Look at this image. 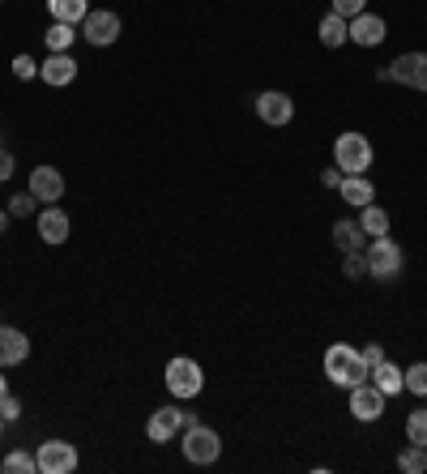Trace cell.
<instances>
[{"label": "cell", "mask_w": 427, "mask_h": 474, "mask_svg": "<svg viewBox=\"0 0 427 474\" xmlns=\"http://www.w3.org/2000/svg\"><path fill=\"white\" fill-rule=\"evenodd\" d=\"M325 376L334 381L338 389H350L367 381V364H363V350L350 342H334L325 350Z\"/></svg>", "instance_id": "1"}, {"label": "cell", "mask_w": 427, "mask_h": 474, "mask_svg": "<svg viewBox=\"0 0 427 474\" xmlns=\"http://www.w3.org/2000/svg\"><path fill=\"white\" fill-rule=\"evenodd\" d=\"M363 257H367V278H376V282H393V278H402L406 253H402V244H398V239H389V236L367 239Z\"/></svg>", "instance_id": "2"}, {"label": "cell", "mask_w": 427, "mask_h": 474, "mask_svg": "<svg viewBox=\"0 0 427 474\" xmlns=\"http://www.w3.org/2000/svg\"><path fill=\"white\" fill-rule=\"evenodd\" d=\"M334 167L342 175H363L372 167V141L363 137V133H342L338 141H334Z\"/></svg>", "instance_id": "3"}, {"label": "cell", "mask_w": 427, "mask_h": 474, "mask_svg": "<svg viewBox=\"0 0 427 474\" xmlns=\"http://www.w3.org/2000/svg\"><path fill=\"white\" fill-rule=\"evenodd\" d=\"M163 381H167L171 398L189 402V398H197V393L205 389V372H201V364H197V359H189V355H175V359L167 364V372H163Z\"/></svg>", "instance_id": "4"}, {"label": "cell", "mask_w": 427, "mask_h": 474, "mask_svg": "<svg viewBox=\"0 0 427 474\" xmlns=\"http://www.w3.org/2000/svg\"><path fill=\"white\" fill-rule=\"evenodd\" d=\"M376 82H398V86L423 90L427 94V52H406L389 68H376Z\"/></svg>", "instance_id": "5"}, {"label": "cell", "mask_w": 427, "mask_h": 474, "mask_svg": "<svg viewBox=\"0 0 427 474\" xmlns=\"http://www.w3.org/2000/svg\"><path fill=\"white\" fill-rule=\"evenodd\" d=\"M180 449H184V457H189L192 466H214L218 453H222V436L214 428H205V423H192V428H184Z\"/></svg>", "instance_id": "6"}, {"label": "cell", "mask_w": 427, "mask_h": 474, "mask_svg": "<svg viewBox=\"0 0 427 474\" xmlns=\"http://www.w3.org/2000/svg\"><path fill=\"white\" fill-rule=\"evenodd\" d=\"M253 108H256V116H261V125H270V129H282V125L295 120V103H291V94H282V90H261Z\"/></svg>", "instance_id": "7"}, {"label": "cell", "mask_w": 427, "mask_h": 474, "mask_svg": "<svg viewBox=\"0 0 427 474\" xmlns=\"http://www.w3.org/2000/svg\"><path fill=\"white\" fill-rule=\"evenodd\" d=\"M35 462H39L43 474H73L77 470V445H68V440H43Z\"/></svg>", "instance_id": "8"}, {"label": "cell", "mask_w": 427, "mask_h": 474, "mask_svg": "<svg viewBox=\"0 0 427 474\" xmlns=\"http://www.w3.org/2000/svg\"><path fill=\"white\" fill-rule=\"evenodd\" d=\"M82 35L90 47H111L120 39V18H116L111 9H90L82 22Z\"/></svg>", "instance_id": "9"}, {"label": "cell", "mask_w": 427, "mask_h": 474, "mask_svg": "<svg viewBox=\"0 0 427 474\" xmlns=\"http://www.w3.org/2000/svg\"><path fill=\"white\" fill-rule=\"evenodd\" d=\"M350 414H355L359 423H372V419H381V414H384V393H381L376 385H367V381L350 385Z\"/></svg>", "instance_id": "10"}, {"label": "cell", "mask_w": 427, "mask_h": 474, "mask_svg": "<svg viewBox=\"0 0 427 474\" xmlns=\"http://www.w3.org/2000/svg\"><path fill=\"white\" fill-rule=\"evenodd\" d=\"M39 77L47 82V86H56V90L73 86V82H77V60H73L68 52H52V56L39 65Z\"/></svg>", "instance_id": "11"}, {"label": "cell", "mask_w": 427, "mask_h": 474, "mask_svg": "<svg viewBox=\"0 0 427 474\" xmlns=\"http://www.w3.org/2000/svg\"><path fill=\"white\" fill-rule=\"evenodd\" d=\"M35 227H39V239H43V244H52V248H60L64 239H68V231H73V222H68V214H64L60 205H47V210H39Z\"/></svg>", "instance_id": "12"}, {"label": "cell", "mask_w": 427, "mask_h": 474, "mask_svg": "<svg viewBox=\"0 0 427 474\" xmlns=\"http://www.w3.org/2000/svg\"><path fill=\"white\" fill-rule=\"evenodd\" d=\"M30 193L39 197V205H56V201L64 197V175L56 172V167L39 163V167L30 172Z\"/></svg>", "instance_id": "13"}, {"label": "cell", "mask_w": 427, "mask_h": 474, "mask_svg": "<svg viewBox=\"0 0 427 474\" xmlns=\"http://www.w3.org/2000/svg\"><path fill=\"white\" fill-rule=\"evenodd\" d=\"M389 39V26H384L381 13H367L363 9L359 18H350V44H359V47H376Z\"/></svg>", "instance_id": "14"}, {"label": "cell", "mask_w": 427, "mask_h": 474, "mask_svg": "<svg viewBox=\"0 0 427 474\" xmlns=\"http://www.w3.org/2000/svg\"><path fill=\"white\" fill-rule=\"evenodd\" d=\"M26 359H30V338L13 325H0V367H18Z\"/></svg>", "instance_id": "15"}, {"label": "cell", "mask_w": 427, "mask_h": 474, "mask_svg": "<svg viewBox=\"0 0 427 474\" xmlns=\"http://www.w3.org/2000/svg\"><path fill=\"white\" fill-rule=\"evenodd\" d=\"M146 436L149 445H171L175 436H180V406H158L149 414L146 423Z\"/></svg>", "instance_id": "16"}, {"label": "cell", "mask_w": 427, "mask_h": 474, "mask_svg": "<svg viewBox=\"0 0 427 474\" xmlns=\"http://www.w3.org/2000/svg\"><path fill=\"white\" fill-rule=\"evenodd\" d=\"M338 193L346 205H355V210H363V205H372L376 201V189H372V180L367 175H342Z\"/></svg>", "instance_id": "17"}, {"label": "cell", "mask_w": 427, "mask_h": 474, "mask_svg": "<svg viewBox=\"0 0 427 474\" xmlns=\"http://www.w3.org/2000/svg\"><path fill=\"white\" fill-rule=\"evenodd\" d=\"M334 244L342 253H363L367 248V231L359 227V218H338L334 222Z\"/></svg>", "instance_id": "18"}, {"label": "cell", "mask_w": 427, "mask_h": 474, "mask_svg": "<svg viewBox=\"0 0 427 474\" xmlns=\"http://www.w3.org/2000/svg\"><path fill=\"white\" fill-rule=\"evenodd\" d=\"M367 376H372V385L381 389L384 398H393V393H402V389H406V372L398 364H389V359H381V364L372 367Z\"/></svg>", "instance_id": "19"}, {"label": "cell", "mask_w": 427, "mask_h": 474, "mask_svg": "<svg viewBox=\"0 0 427 474\" xmlns=\"http://www.w3.org/2000/svg\"><path fill=\"white\" fill-rule=\"evenodd\" d=\"M47 13H52V22L82 26L90 13V0H47Z\"/></svg>", "instance_id": "20"}, {"label": "cell", "mask_w": 427, "mask_h": 474, "mask_svg": "<svg viewBox=\"0 0 427 474\" xmlns=\"http://www.w3.org/2000/svg\"><path fill=\"white\" fill-rule=\"evenodd\" d=\"M320 44H325V47L350 44V22L338 18V13H325V18H320Z\"/></svg>", "instance_id": "21"}, {"label": "cell", "mask_w": 427, "mask_h": 474, "mask_svg": "<svg viewBox=\"0 0 427 474\" xmlns=\"http://www.w3.org/2000/svg\"><path fill=\"white\" fill-rule=\"evenodd\" d=\"M359 227L367 231V239H376V236H389V214H384V205H363L359 210Z\"/></svg>", "instance_id": "22"}, {"label": "cell", "mask_w": 427, "mask_h": 474, "mask_svg": "<svg viewBox=\"0 0 427 474\" xmlns=\"http://www.w3.org/2000/svg\"><path fill=\"white\" fill-rule=\"evenodd\" d=\"M398 470L402 474H423L427 470V449L423 445H406V449L398 453Z\"/></svg>", "instance_id": "23"}, {"label": "cell", "mask_w": 427, "mask_h": 474, "mask_svg": "<svg viewBox=\"0 0 427 474\" xmlns=\"http://www.w3.org/2000/svg\"><path fill=\"white\" fill-rule=\"evenodd\" d=\"M43 39H47V47H52V52H68V47H73V39H77V26L52 22V26H47V35H43Z\"/></svg>", "instance_id": "24"}, {"label": "cell", "mask_w": 427, "mask_h": 474, "mask_svg": "<svg viewBox=\"0 0 427 474\" xmlns=\"http://www.w3.org/2000/svg\"><path fill=\"white\" fill-rule=\"evenodd\" d=\"M0 470H4V474H35V470H39V462H35V453L13 449L4 462H0Z\"/></svg>", "instance_id": "25"}, {"label": "cell", "mask_w": 427, "mask_h": 474, "mask_svg": "<svg viewBox=\"0 0 427 474\" xmlns=\"http://www.w3.org/2000/svg\"><path fill=\"white\" fill-rule=\"evenodd\" d=\"M406 440H410V445H423V449H427V410L423 406L406 414Z\"/></svg>", "instance_id": "26"}, {"label": "cell", "mask_w": 427, "mask_h": 474, "mask_svg": "<svg viewBox=\"0 0 427 474\" xmlns=\"http://www.w3.org/2000/svg\"><path fill=\"white\" fill-rule=\"evenodd\" d=\"M9 214H13V218H30V214H39V197H35V193H18V197H9Z\"/></svg>", "instance_id": "27"}, {"label": "cell", "mask_w": 427, "mask_h": 474, "mask_svg": "<svg viewBox=\"0 0 427 474\" xmlns=\"http://www.w3.org/2000/svg\"><path fill=\"white\" fill-rule=\"evenodd\" d=\"M342 274L350 282L367 278V257H363V253H342Z\"/></svg>", "instance_id": "28"}, {"label": "cell", "mask_w": 427, "mask_h": 474, "mask_svg": "<svg viewBox=\"0 0 427 474\" xmlns=\"http://www.w3.org/2000/svg\"><path fill=\"white\" fill-rule=\"evenodd\" d=\"M406 372V389L415 398H427V364H415V367H402Z\"/></svg>", "instance_id": "29"}, {"label": "cell", "mask_w": 427, "mask_h": 474, "mask_svg": "<svg viewBox=\"0 0 427 474\" xmlns=\"http://www.w3.org/2000/svg\"><path fill=\"white\" fill-rule=\"evenodd\" d=\"M13 77H18V82H35V77H39V60H35V56H26V52L13 56Z\"/></svg>", "instance_id": "30"}, {"label": "cell", "mask_w": 427, "mask_h": 474, "mask_svg": "<svg viewBox=\"0 0 427 474\" xmlns=\"http://www.w3.org/2000/svg\"><path fill=\"white\" fill-rule=\"evenodd\" d=\"M329 4H334L329 13H338V18H346V22H350V18H359L363 9H367V0H329Z\"/></svg>", "instance_id": "31"}, {"label": "cell", "mask_w": 427, "mask_h": 474, "mask_svg": "<svg viewBox=\"0 0 427 474\" xmlns=\"http://www.w3.org/2000/svg\"><path fill=\"white\" fill-rule=\"evenodd\" d=\"M0 414H4V423H13V419L21 414V402L13 398V393H4V398H0Z\"/></svg>", "instance_id": "32"}, {"label": "cell", "mask_w": 427, "mask_h": 474, "mask_svg": "<svg viewBox=\"0 0 427 474\" xmlns=\"http://www.w3.org/2000/svg\"><path fill=\"white\" fill-rule=\"evenodd\" d=\"M13 167H18V163H13V154H9V146H0V184H4V180L13 175Z\"/></svg>", "instance_id": "33"}, {"label": "cell", "mask_w": 427, "mask_h": 474, "mask_svg": "<svg viewBox=\"0 0 427 474\" xmlns=\"http://www.w3.org/2000/svg\"><path fill=\"white\" fill-rule=\"evenodd\" d=\"M381 359H384V350H381L376 342H367V346H363V364H367V372H372V367L381 364Z\"/></svg>", "instance_id": "34"}, {"label": "cell", "mask_w": 427, "mask_h": 474, "mask_svg": "<svg viewBox=\"0 0 427 474\" xmlns=\"http://www.w3.org/2000/svg\"><path fill=\"white\" fill-rule=\"evenodd\" d=\"M320 184H325V189H338V184H342V172H338V167H329V172H320Z\"/></svg>", "instance_id": "35"}, {"label": "cell", "mask_w": 427, "mask_h": 474, "mask_svg": "<svg viewBox=\"0 0 427 474\" xmlns=\"http://www.w3.org/2000/svg\"><path fill=\"white\" fill-rule=\"evenodd\" d=\"M192 423H201V419H197V410H180V428H192Z\"/></svg>", "instance_id": "36"}, {"label": "cell", "mask_w": 427, "mask_h": 474, "mask_svg": "<svg viewBox=\"0 0 427 474\" xmlns=\"http://www.w3.org/2000/svg\"><path fill=\"white\" fill-rule=\"evenodd\" d=\"M9 218H13V214H9V210H0V236L9 231Z\"/></svg>", "instance_id": "37"}, {"label": "cell", "mask_w": 427, "mask_h": 474, "mask_svg": "<svg viewBox=\"0 0 427 474\" xmlns=\"http://www.w3.org/2000/svg\"><path fill=\"white\" fill-rule=\"evenodd\" d=\"M4 393H9V381H4V376H0V398H4Z\"/></svg>", "instance_id": "38"}, {"label": "cell", "mask_w": 427, "mask_h": 474, "mask_svg": "<svg viewBox=\"0 0 427 474\" xmlns=\"http://www.w3.org/2000/svg\"><path fill=\"white\" fill-rule=\"evenodd\" d=\"M0 428H4V414H0Z\"/></svg>", "instance_id": "39"}]
</instances>
